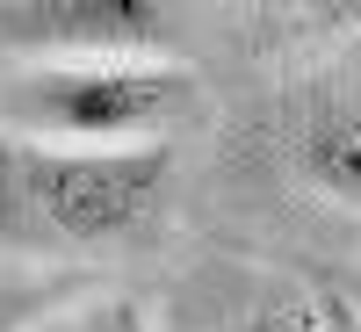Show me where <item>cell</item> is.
<instances>
[{"instance_id": "cell-1", "label": "cell", "mask_w": 361, "mask_h": 332, "mask_svg": "<svg viewBox=\"0 0 361 332\" xmlns=\"http://www.w3.org/2000/svg\"><path fill=\"white\" fill-rule=\"evenodd\" d=\"M173 195V145H51L0 130V246L123 253L145 246Z\"/></svg>"}, {"instance_id": "cell-2", "label": "cell", "mask_w": 361, "mask_h": 332, "mask_svg": "<svg viewBox=\"0 0 361 332\" xmlns=\"http://www.w3.org/2000/svg\"><path fill=\"white\" fill-rule=\"evenodd\" d=\"M202 80L180 58H22L0 73V130L51 145H159Z\"/></svg>"}, {"instance_id": "cell-3", "label": "cell", "mask_w": 361, "mask_h": 332, "mask_svg": "<svg viewBox=\"0 0 361 332\" xmlns=\"http://www.w3.org/2000/svg\"><path fill=\"white\" fill-rule=\"evenodd\" d=\"M180 0H0V51L15 58H173Z\"/></svg>"}, {"instance_id": "cell-4", "label": "cell", "mask_w": 361, "mask_h": 332, "mask_svg": "<svg viewBox=\"0 0 361 332\" xmlns=\"http://www.w3.org/2000/svg\"><path fill=\"white\" fill-rule=\"evenodd\" d=\"M289 159L304 173V188L325 195L333 209L361 217V102H318L296 116Z\"/></svg>"}, {"instance_id": "cell-5", "label": "cell", "mask_w": 361, "mask_h": 332, "mask_svg": "<svg viewBox=\"0 0 361 332\" xmlns=\"http://www.w3.org/2000/svg\"><path fill=\"white\" fill-rule=\"evenodd\" d=\"M180 332H311V304L267 275H209V296H195Z\"/></svg>"}, {"instance_id": "cell-6", "label": "cell", "mask_w": 361, "mask_h": 332, "mask_svg": "<svg viewBox=\"0 0 361 332\" xmlns=\"http://www.w3.org/2000/svg\"><path fill=\"white\" fill-rule=\"evenodd\" d=\"M29 332H159V318L137 296H80V304L44 311Z\"/></svg>"}, {"instance_id": "cell-7", "label": "cell", "mask_w": 361, "mask_h": 332, "mask_svg": "<svg viewBox=\"0 0 361 332\" xmlns=\"http://www.w3.org/2000/svg\"><path fill=\"white\" fill-rule=\"evenodd\" d=\"M44 311H58V282H0V332H29Z\"/></svg>"}, {"instance_id": "cell-8", "label": "cell", "mask_w": 361, "mask_h": 332, "mask_svg": "<svg viewBox=\"0 0 361 332\" xmlns=\"http://www.w3.org/2000/svg\"><path fill=\"white\" fill-rule=\"evenodd\" d=\"M311 332H361V296L318 289V296H311Z\"/></svg>"}, {"instance_id": "cell-9", "label": "cell", "mask_w": 361, "mask_h": 332, "mask_svg": "<svg viewBox=\"0 0 361 332\" xmlns=\"http://www.w3.org/2000/svg\"><path fill=\"white\" fill-rule=\"evenodd\" d=\"M253 8H289V15H325V8H340V0H253Z\"/></svg>"}]
</instances>
